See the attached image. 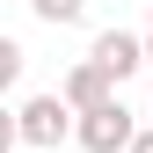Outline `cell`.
Returning <instances> with one entry per match:
<instances>
[{"label":"cell","instance_id":"cell-4","mask_svg":"<svg viewBox=\"0 0 153 153\" xmlns=\"http://www.w3.org/2000/svg\"><path fill=\"white\" fill-rule=\"evenodd\" d=\"M109 95H117V88H109V80H102V73H95V66H88V59H80V66H73V73H66V80H59V102L73 109V117H80V109H95V102H109Z\"/></svg>","mask_w":153,"mask_h":153},{"label":"cell","instance_id":"cell-6","mask_svg":"<svg viewBox=\"0 0 153 153\" xmlns=\"http://www.w3.org/2000/svg\"><path fill=\"white\" fill-rule=\"evenodd\" d=\"M22 66H29V59H22V44H15V36H0V95L22 80Z\"/></svg>","mask_w":153,"mask_h":153},{"label":"cell","instance_id":"cell-7","mask_svg":"<svg viewBox=\"0 0 153 153\" xmlns=\"http://www.w3.org/2000/svg\"><path fill=\"white\" fill-rule=\"evenodd\" d=\"M0 153H22V139H15V109H0Z\"/></svg>","mask_w":153,"mask_h":153},{"label":"cell","instance_id":"cell-1","mask_svg":"<svg viewBox=\"0 0 153 153\" xmlns=\"http://www.w3.org/2000/svg\"><path fill=\"white\" fill-rule=\"evenodd\" d=\"M15 139H22V153H59L73 139V109L59 95H29V102L15 109Z\"/></svg>","mask_w":153,"mask_h":153},{"label":"cell","instance_id":"cell-8","mask_svg":"<svg viewBox=\"0 0 153 153\" xmlns=\"http://www.w3.org/2000/svg\"><path fill=\"white\" fill-rule=\"evenodd\" d=\"M124 153H153V131H131V146Z\"/></svg>","mask_w":153,"mask_h":153},{"label":"cell","instance_id":"cell-3","mask_svg":"<svg viewBox=\"0 0 153 153\" xmlns=\"http://www.w3.org/2000/svg\"><path fill=\"white\" fill-rule=\"evenodd\" d=\"M88 66L102 73L109 88H124L131 73L146 66V51H139V36H131V29H102V36H95V44H88Z\"/></svg>","mask_w":153,"mask_h":153},{"label":"cell","instance_id":"cell-5","mask_svg":"<svg viewBox=\"0 0 153 153\" xmlns=\"http://www.w3.org/2000/svg\"><path fill=\"white\" fill-rule=\"evenodd\" d=\"M29 7H36V22L66 29V22H80V15H88V0H29Z\"/></svg>","mask_w":153,"mask_h":153},{"label":"cell","instance_id":"cell-2","mask_svg":"<svg viewBox=\"0 0 153 153\" xmlns=\"http://www.w3.org/2000/svg\"><path fill=\"white\" fill-rule=\"evenodd\" d=\"M131 109H124V95H109V102H95V109H80L73 117V139H80L88 153H124L131 146Z\"/></svg>","mask_w":153,"mask_h":153},{"label":"cell","instance_id":"cell-9","mask_svg":"<svg viewBox=\"0 0 153 153\" xmlns=\"http://www.w3.org/2000/svg\"><path fill=\"white\" fill-rule=\"evenodd\" d=\"M139 51H146V66H153V29H146V36H139Z\"/></svg>","mask_w":153,"mask_h":153}]
</instances>
